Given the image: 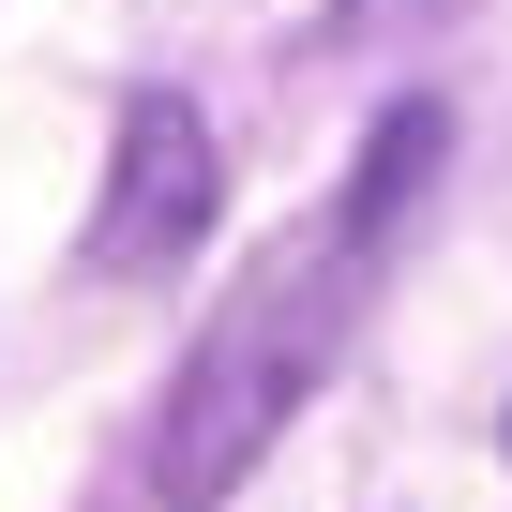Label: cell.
Wrapping results in <instances>:
<instances>
[{
    "label": "cell",
    "instance_id": "cell-1",
    "mask_svg": "<svg viewBox=\"0 0 512 512\" xmlns=\"http://www.w3.org/2000/svg\"><path fill=\"white\" fill-rule=\"evenodd\" d=\"M437 151H452V121L437 106H392L377 151H362V181L332 211H302V226H272L241 256V287L196 317V347L166 377V422H151V497L166 512H211V497H241L256 467H272V437L347 362V332H362V302L392 272V226H407V196H422Z\"/></svg>",
    "mask_w": 512,
    "mask_h": 512
},
{
    "label": "cell",
    "instance_id": "cell-2",
    "mask_svg": "<svg viewBox=\"0 0 512 512\" xmlns=\"http://www.w3.org/2000/svg\"><path fill=\"white\" fill-rule=\"evenodd\" d=\"M211 211H226V151H211V121L181 106V91H136L121 106V151H106V211H91V272L106 287H151V272H181V256L211 241Z\"/></svg>",
    "mask_w": 512,
    "mask_h": 512
}]
</instances>
